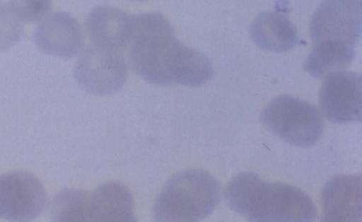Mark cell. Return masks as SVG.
I'll return each mask as SVG.
<instances>
[{"label":"cell","instance_id":"cell-4","mask_svg":"<svg viewBox=\"0 0 362 222\" xmlns=\"http://www.w3.org/2000/svg\"><path fill=\"white\" fill-rule=\"evenodd\" d=\"M261 121L274 135L298 147L314 145L323 132L322 119L316 107L287 95L272 100L264 107Z\"/></svg>","mask_w":362,"mask_h":222},{"label":"cell","instance_id":"cell-13","mask_svg":"<svg viewBox=\"0 0 362 222\" xmlns=\"http://www.w3.org/2000/svg\"><path fill=\"white\" fill-rule=\"evenodd\" d=\"M250 35L257 47L274 52H288L299 43L293 23L276 11L259 14L251 24Z\"/></svg>","mask_w":362,"mask_h":222},{"label":"cell","instance_id":"cell-5","mask_svg":"<svg viewBox=\"0 0 362 222\" xmlns=\"http://www.w3.org/2000/svg\"><path fill=\"white\" fill-rule=\"evenodd\" d=\"M361 33V0H322L314 13L310 33L320 43L355 47Z\"/></svg>","mask_w":362,"mask_h":222},{"label":"cell","instance_id":"cell-15","mask_svg":"<svg viewBox=\"0 0 362 222\" xmlns=\"http://www.w3.org/2000/svg\"><path fill=\"white\" fill-rule=\"evenodd\" d=\"M90 194L82 190L66 189L53 203L56 221H88Z\"/></svg>","mask_w":362,"mask_h":222},{"label":"cell","instance_id":"cell-10","mask_svg":"<svg viewBox=\"0 0 362 222\" xmlns=\"http://www.w3.org/2000/svg\"><path fill=\"white\" fill-rule=\"evenodd\" d=\"M321 199L323 221H361V175L332 177L323 187Z\"/></svg>","mask_w":362,"mask_h":222},{"label":"cell","instance_id":"cell-17","mask_svg":"<svg viewBox=\"0 0 362 222\" xmlns=\"http://www.w3.org/2000/svg\"><path fill=\"white\" fill-rule=\"evenodd\" d=\"M8 4L22 22L35 23L49 13L52 0H10Z\"/></svg>","mask_w":362,"mask_h":222},{"label":"cell","instance_id":"cell-9","mask_svg":"<svg viewBox=\"0 0 362 222\" xmlns=\"http://www.w3.org/2000/svg\"><path fill=\"white\" fill-rule=\"evenodd\" d=\"M33 40L42 52L62 58L74 57L83 46L79 23L65 12H54L45 18L35 28Z\"/></svg>","mask_w":362,"mask_h":222},{"label":"cell","instance_id":"cell-2","mask_svg":"<svg viewBox=\"0 0 362 222\" xmlns=\"http://www.w3.org/2000/svg\"><path fill=\"white\" fill-rule=\"evenodd\" d=\"M228 206L251 221H313L316 209L300 189L262 180L253 173H241L224 190Z\"/></svg>","mask_w":362,"mask_h":222},{"label":"cell","instance_id":"cell-6","mask_svg":"<svg viewBox=\"0 0 362 222\" xmlns=\"http://www.w3.org/2000/svg\"><path fill=\"white\" fill-rule=\"evenodd\" d=\"M74 76L86 92L107 95L123 86L128 69L122 52L93 45L86 49L77 61Z\"/></svg>","mask_w":362,"mask_h":222},{"label":"cell","instance_id":"cell-11","mask_svg":"<svg viewBox=\"0 0 362 222\" xmlns=\"http://www.w3.org/2000/svg\"><path fill=\"white\" fill-rule=\"evenodd\" d=\"M132 16L110 6H98L88 14L86 27L94 46L120 51L127 46Z\"/></svg>","mask_w":362,"mask_h":222},{"label":"cell","instance_id":"cell-12","mask_svg":"<svg viewBox=\"0 0 362 222\" xmlns=\"http://www.w3.org/2000/svg\"><path fill=\"white\" fill-rule=\"evenodd\" d=\"M131 192L119 182L99 185L89 197L88 221H136Z\"/></svg>","mask_w":362,"mask_h":222},{"label":"cell","instance_id":"cell-16","mask_svg":"<svg viewBox=\"0 0 362 222\" xmlns=\"http://www.w3.org/2000/svg\"><path fill=\"white\" fill-rule=\"evenodd\" d=\"M23 33L22 21L9 4L0 2V52L16 45Z\"/></svg>","mask_w":362,"mask_h":222},{"label":"cell","instance_id":"cell-18","mask_svg":"<svg viewBox=\"0 0 362 222\" xmlns=\"http://www.w3.org/2000/svg\"><path fill=\"white\" fill-rule=\"evenodd\" d=\"M139 1H143V0H139Z\"/></svg>","mask_w":362,"mask_h":222},{"label":"cell","instance_id":"cell-3","mask_svg":"<svg viewBox=\"0 0 362 222\" xmlns=\"http://www.w3.org/2000/svg\"><path fill=\"white\" fill-rule=\"evenodd\" d=\"M220 185L209 173L189 169L172 176L156 197L152 214L159 222L201 221L215 209Z\"/></svg>","mask_w":362,"mask_h":222},{"label":"cell","instance_id":"cell-1","mask_svg":"<svg viewBox=\"0 0 362 222\" xmlns=\"http://www.w3.org/2000/svg\"><path fill=\"white\" fill-rule=\"evenodd\" d=\"M127 46L132 68L149 83L199 87L213 76L208 57L180 42L159 13L132 16Z\"/></svg>","mask_w":362,"mask_h":222},{"label":"cell","instance_id":"cell-14","mask_svg":"<svg viewBox=\"0 0 362 222\" xmlns=\"http://www.w3.org/2000/svg\"><path fill=\"white\" fill-rule=\"evenodd\" d=\"M356 55L355 47L321 43L315 45L303 65V69L315 78H321L351 64Z\"/></svg>","mask_w":362,"mask_h":222},{"label":"cell","instance_id":"cell-8","mask_svg":"<svg viewBox=\"0 0 362 222\" xmlns=\"http://www.w3.org/2000/svg\"><path fill=\"white\" fill-rule=\"evenodd\" d=\"M319 100L323 115L331 122H361V75L349 71L327 74L322 83Z\"/></svg>","mask_w":362,"mask_h":222},{"label":"cell","instance_id":"cell-7","mask_svg":"<svg viewBox=\"0 0 362 222\" xmlns=\"http://www.w3.org/2000/svg\"><path fill=\"white\" fill-rule=\"evenodd\" d=\"M47 203L44 186L33 174L14 171L0 175V218L29 221L42 213Z\"/></svg>","mask_w":362,"mask_h":222}]
</instances>
